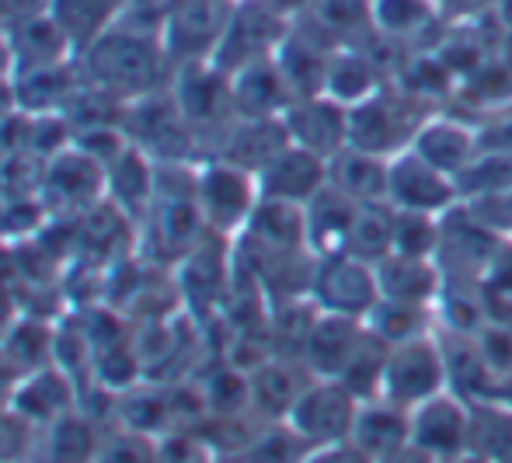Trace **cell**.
<instances>
[{
	"label": "cell",
	"mask_w": 512,
	"mask_h": 463,
	"mask_svg": "<svg viewBox=\"0 0 512 463\" xmlns=\"http://www.w3.org/2000/svg\"><path fill=\"white\" fill-rule=\"evenodd\" d=\"M443 25L439 0H373V35L391 46L425 49V35Z\"/></svg>",
	"instance_id": "cell-29"
},
{
	"label": "cell",
	"mask_w": 512,
	"mask_h": 463,
	"mask_svg": "<svg viewBox=\"0 0 512 463\" xmlns=\"http://www.w3.org/2000/svg\"><path fill=\"white\" fill-rule=\"evenodd\" d=\"M377 463H436L432 457H425L422 450H418V446H401L398 453H391V457H384V460H377Z\"/></svg>",
	"instance_id": "cell-50"
},
{
	"label": "cell",
	"mask_w": 512,
	"mask_h": 463,
	"mask_svg": "<svg viewBox=\"0 0 512 463\" xmlns=\"http://www.w3.org/2000/svg\"><path fill=\"white\" fill-rule=\"evenodd\" d=\"M84 70L81 60L56 63L46 70H32V74L14 77V94H18V108L28 115H63L70 101L84 88Z\"/></svg>",
	"instance_id": "cell-25"
},
{
	"label": "cell",
	"mask_w": 512,
	"mask_h": 463,
	"mask_svg": "<svg viewBox=\"0 0 512 463\" xmlns=\"http://www.w3.org/2000/svg\"><path fill=\"white\" fill-rule=\"evenodd\" d=\"M304 463H377L373 457H366L356 443H331V446H317V450L307 453Z\"/></svg>",
	"instance_id": "cell-45"
},
{
	"label": "cell",
	"mask_w": 512,
	"mask_h": 463,
	"mask_svg": "<svg viewBox=\"0 0 512 463\" xmlns=\"http://www.w3.org/2000/svg\"><path fill=\"white\" fill-rule=\"evenodd\" d=\"M411 150L443 175L460 178L474 164V157L481 154V126L471 119H460V115L436 112L418 129Z\"/></svg>",
	"instance_id": "cell-18"
},
{
	"label": "cell",
	"mask_w": 512,
	"mask_h": 463,
	"mask_svg": "<svg viewBox=\"0 0 512 463\" xmlns=\"http://www.w3.org/2000/svg\"><path fill=\"white\" fill-rule=\"evenodd\" d=\"M126 4L129 0H49V14L63 28L74 53L81 56L84 49L95 46L105 32L119 25Z\"/></svg>",
	"instance_id": "cell-32"
},
{
	"label": "cell",
	"mask_w": 512,
	"mask_h": 463,
	"mask_svg": "<svg viewBox=\"0 0 512 463\" xmlns=\"http://www.w3.org/2000/svg\"><path fill=\"white\" fill-rule=\"evenodd\" d=\"M492 14H495V21H499L502 32H512V0H495Z\"/></svg>",
	"instance_id": "cell-52"
},
{
	"label": "cell",
	"mask_w": 512,
	"mask_h": 463,
	"mask_svg": "<svg viewBox=\"0 0 512 463\" xmlns=\"http://www.w3.org/2000/svg\"><path fill=\"white\" fill-rule=\"evenodd\" d=\"M460 199L512 195V150H481L474 164L457 178Z\"/></svg>",
	"instance_id": "cell-39"
},
{
	"label": "cell",
	"mask_w": 512,
	"mask_h": 463,
	"mask_svg": "<svg viewBox=\"0 0 512 463\" xmlns=\"http://www.w3.org/2000/svg\"><path fill=\"white\" fill-rule=\"evenodd\" d=\"M286 147H290V133H286L283 119H237L213 157L237 164V168L251 171L258 178Z\"/></svg>",
	"instance_id": "cell-23"
},
{
	"label": "cell",
	"mask_w": 512,
	"mask_h": 463,
	"mask_svg": "<svg viewBox=\"0 0 512 463\" xmlns=\"http://www.w3.org/2000/svg\"><path fill=\"white\" fill-rule=\"evenodd\" d=\"M439 108L425 98L405 91L401 84H387L373 98L349 108V147L373 157H387L408 150L415 143L418 129L436 115Z\"/></svg>",
	"instance_id": "cell-3"
},
{
	"label": "cell",
	"mask_w": 512,
	"mask_h": 463,
	"mask_svg": "<svg viewBox=\"0 0 512 463\" xmlns=\"http://www.w3.org/2000/svg\"><path fill=\"white\" fill-rule=\"evenodd\" d=\"M154 188H157V164L143 150H136L133 143L105 168V199L115 202L136 227H140L150 202H154Z\"/></svg>",
	"instance_id": "cell-27"
},
{
	"label": "cell",
	"mask_w": 512,
	"mask_h": 463,
	"mask_svg": "<svg viewBox=\"0 0 512 463\" xmlns=\"http://www.w3.org/2000/svg\"><path fill=\"white\" fill-rule=\"evenodd\" d=\"M14 112H21L18 94H14V77H4V81H0V122L11 119Z\"/></svg>",
	"instance_id": "cell-48"
},
{
	"label": "cell",
	"mask_w": 512,
	"mask_h": 463,
	"mask_svg": "<svg viewBox=\"0 0 512 463\" xmlns=\"http://www.w3.org/2000/svg\"><path fill=\"white\" fill-rule=\"evenodd\" d=\"M290 28L293 21L283 11H276L269 0H234L223 39L209 63L220 67L227 77H234L237 70L272 60L283 39L290 35Z\"/></svg>",
	"instance_id": "cell-6"
},
{
	"label": "cell",
	"mask_w": 512,
	"mask_h": 463,
	"mask_svg": "<svg viewBox=\"0 0 512 463\" xmlns=\"http://www.w3.org/2000/svg\"><path fill=\"white\" fill-rule=\"evenodd\" d=\"M39 202L49 220H81L105 202V168L77 147L46 161L39 185Z\"/></svg>",
	"instance_id": "cell-11"
},
{
	"label": "cell",
	"mask_w": 512,
	"mask_h": 463,
	"mask_svg": "<svg viewBox=\"0 0 512 463\" xmlns=\"http://www.w3.org/2000/svg\"><path fill=\"white\" fill-rule=\"evenodd\" d=\"M310 300H314L317 310H324V314L370 321V314L380 303L377 265L363 262V258L349 255V251L317 258L314 282H310Z\"/></svg>",
	"instance_id": "cell-10"
},
{
	"label": "cell",
	"mask_w": 512,
	"mask_h": 463,
	"mask_svg": "<svg viewBox=\"0 0 512 463\" xmlns=\"http://www.w3.org/2000/svg\"><path fill=\"white\" fill-rule=\"evenodd\" d=\"M234 0H175L161 25V46L171 67L182 70L192 63H209L223 39Z\"/></svg>",
	"instance_id": "cell-13"
},
{
	"label": "cell",
	"mask_w": 512,
	"mask_h": 463,
	"mask_svg": "<svg viewBox=\"0 0 512 463\" xmlns=\"http://www.w3.org/2000/svg\"><path fill=\"white\" fill-rule=\"evenodd\" d=\"M304 21L338 49L363 46L366 35H373V0H314Z\"/></svg>",
	"instance_id": "cell-34"
},
{
	"label": "cell",
	"mask_w": 512,
	"mask_h": 463,
	"mask_svg": "<svg viewBox=\"0 0 512 463\" xmlns=\"http://www.w3.org/2000/svg\"><path fill=\"white\" fill-rule=\"evenodd\" d=\"M196 192H199V206H203L209 234L230 237V241L248 227L251 213H255V206L262 202L258 178L251 175V171L237 168V164L220 161V157L199 161Z\"/></svg>",
	"instance_id": "cell-8"
},
{
	"label": "cell",
	"mask_w": 512,
	"mask_h": 463,
	"mask_svg": "<svg viewBox=\"0 0 512 463\" xmlns=\"http://www.w3.org/2000/svg\"><path fill=\"white\" fill-rule=\"evenodd\" d=\"M199 164H157V188L147 216L140 220L136 255L150 265L175 269L209 237L196 192Z\"/></svg>",
	"instance_id": "cell-1"
},
{
	"label": "cell",
	"mask_w": 512,
	"mask_h": 463,
	"mask_svg": "<svg viewBox=\"0 0 512 463\" xmlns=\"http://www.w3.org/2000/svg\"><path fill=\"white\" fill-rule=\"evenodd\" d=\"M18 380H21V373H18V366L7 359V352L0 349V401H7L11 397V390L18 387Z\"/></svg>",
	"instance_id": "cell-47"
},
{
	"label": "cell",
	"mask_w": 512,
	"mask_h": 463,
	"mask_svg": "<svg viewBox=\"0 0 512 463\" xmlns=\"http://www.w3.org/2000/svg\"><path fill=\"white\" fill-rule=\"evenodd\" d=\"M356 202L345 199L342 192L335 188H324L321 195L304 206L307 216V248L314 258L324 255H342L349 248V234H352V223H356Z\"/></svg>",
	"instance_id": "cell-31"
},
{
	"label": "cell",
	"mask_w": 512,
	"mask_h": 463,
	"mask_svg": "<svg viewBox=\"0 0 512 463\" xmlns=\"http://www.w3.org/2000/svg\"><path fill=\"white\" fill-rule=\"evenodd\" d=\"M366 324H370L387 345H398V342H411V338H422V335H429V331H436V310L415 307V303L380 300Z\"/></svg>",
	"instance_id": "cell-37"
},
{
	"label": "cell",
	"mask_w": 512,
	"mask_h": 463,
	"mask_svg": "<svg viewBox=\"0 0 512 463\" xmlns=\"http://www.w3.org/2000/svg\"><path fill=\"white\" fill-rule=\"evenodd\" d=\"M457 463H495V460L485 457V453H467V457H460Z\"/></svg>",
	"instance_id": "cell-53"
},
{
	"label": "cell",
	"mask_w": 512,
	"mask_h": 463,
	"mask_svg": "<svg viewBox=\"0 0 512 463\" xmlns=\"http://www.w3.org/2000/svg\"><path fill=\"white\" fill-rule=\"evenodd\" d=\"M14 77V53H11V39H7V28L0 25V81Z\"/></svg>",
	"instance_id": "cell-51"
},
{
	"label": "cell",
	"mask_w": 512,
	"mask_h": 463,
	"mask_svg": "<svg viewBox=\"0 0 512 463\" xmlns=\"http://www.w3.org/2000/svg\"><path fill=\"white\" fill-rule=\"evenodd\" d=\"M7 39H11V53H14V77L18 74H32V70H46L56 63L74 60V46L63 35V28L56 25V18L46 11H32L21 14V18L7 21Z\"/></svg>",
	"instance_id": "cell-19"
},
{
	"label": "cell",
	"mask_w": 512,
	"mask_h": 463,
	"mask_svg": "<svg viewBox=\"0 0 512 463\" xmlns=\"http://www.w3.org/2000/svg\"><path fill=\"white\" fill-rule=\"evenodd\" d=\"M380 300L394 303H415V307H432L443 293V269L436 258H408V255H387L377 262Z\"/></svg>",
	"instance_id": "cell-26"
},
{
	"label": "cell",
	"mask_w": 512,
	"mask_h": 463,
	"mask_svg": "<svg viewBox=\"0 0 512 463\" xmlns=\"http://www.w3.org/2000/svg\"><path fill=\"white\" fill-rule=\"evenodd\" d=\"M352 443L373 460L391 457L411 443V411L384 401V397L363 401L356 415V429H352Z\"/></svg>",
	"instance_id": "cell-30"
},
{
	"label": "cell",
	"mask_w": 512,
	"mask_h": 463,
	"mask_svg": "<svg viewBox=\"0 0 512 463\" xmlns=\"http://www.w3.org/2000/svg\"><path fill=\"white\" fill-rule=\"evenodd\" d=\"M474 429H478L474 404L453 390H443L411 408V446H418L436 463H457L474 453V436H478Z\"/></svg>",
	"instance_id": "cell-9"
},
{
	"label": "cell",
	"mask_w": 512,
	"mask_h": 463,
	"mask_svg": "<svg viewBox=\"0 0 512 463\" xmlns=\"http://www.w3.org/2000/svg\"><path fill=\"white\" fill-rule=\"evenodd\" d=\"M359 404L363 401L338 380H317L314 376L304 387V394L297 397V404L290 408L286 425L304 439L310 450L331 443H349L352 429H356Z\"/></svg>",
	"instance_id": "cell-12"
},
{
	"label": "cell",
	"mask_w": 512,
	"mask_h": 463,
	"mask_svg": "<svg viewBox=\"0 0 512 463\" xmlns=\"http://www.w3.org/2000/svg\"><path fill=\"white\" fill-rule=\"evenodd\" d=\"M95 463H161V453H157L154 436H140V432L108 425Z\"/></svg>",
	"instance_id": "cell-42"
},
{
	"label": "cell",
	"mask_w": 512,
	"mask_h": 463,
	"mask_svg": "<svg viewBox=\"0 0 512 463\" xmlns=\"http://www.w3.org/2000/svg\"><path fill=\"white\" fill-rule=\"evenodd\" d=\"M53 345H56V321L32 314H18L11 321V328L0 338V349L7 352L18 373H35L53 366Z\"/></svg>",
	"instance_id": "cell-35"
},
{
	"label": "cell",
	"mask_w": 512,
	"mask_h": 463,
	"mask_svg": "<svg viewBox=\"0 0 512 463\" xmlns=\"http://www.w3.org/2000/svg\"><path fill=\"white\" fill-rule=\"evenodd\" d=\"M122 133L136 150L150 157L154 164H199L203 150L192 133L189 119L178 108L171 88L154 91L140 101H129Z\"/></svg>",
	"instance_id": "cell-4"
},
{
	"label": "cell",
	"mask_w": 512,
	"mask_h": 463,
	"mask_svg": "<svg viewBox=\"0 0 512 463\" xmlns=\"http://www.w3.org/2000/svg\"><path fill=\"white\" fill-rule=\"evenodd\" d=\"M450 390V370H446V352L439 342V331H429L422 338L391 345V356L384 366L380 397L398 408H418L429 397Z\"/></svg>",
	"instance_id": "cell-7"
},
{
	"label": "cell",
	"mask_w": 512,
	"mask_h": 463,
	"mask_svg": "<svg viewBox=\"0 0 512 463\" xmlns=\"http://www.w3.org/2000/svg\"><path fill=\"white\" fill-rule=\"evenodd\" d=\"M39 446V429L25 422L18 411L0 401V463H28Z\"/></svg>",
	"instance_id": "cell-43"
},
{
	"label": "cell",
	"mask_w": 512,
	"mask_h": 463,
	"mask_svg": "<svg viewBox=\"0 0 512 463\" xmlns=\"http://www.w3.org/2000/svg\"><path fill=\"white\" fill-rule=\"evenodd\" d=\"M49 223L39 195H7L0 192V244L14 248L39 234Z\"/></svg>",
	"instance_id": "cell-41"
},
{
	"label": "cell",
	"mask_w": 512,
	"mask_h": 463,
	"mask_svg": "<svg viewBox=\"0 0 512 463\" xmlns=\"http://www.w3.org/2000/svg\"><path fill=\"white\" fill-rule=\"evenodd\" d=\"M387 202L401 213L446 216L460 202V188L457 178L443 175L408 147L387 164Z\"/></svg>",
	"instance_id": "cell-14"
},
{
	"label": "cell",
	"mask_w": 512,
	"mask_h": 463,
	"mask_svg": "<svg viewBox=\"0 0 512 463\" xmlns=\"http://www.w3.org/2000/svg\"><path fill=\"white\" fill-rule=\"evenodd\" d=\"M276 11H283L290 21H297V18H304V14L314 7V0H269Z\"/></svg>",
	"instance_id": "cell-49"
},
{
	"label": "cell",
	"mask_w": 512,
	"mask_h": 463,
	"mask_svg": "<svg viewBox=\"0 0 512 463\" xmlns=\"http://www.w3.org/2000/svg\"><path fill=\"white\" fill-rule=\"evenodd\" d=\"M481 126V150H512V108L499 115H488Z\"/></svg>",
	"instance_id": "cell-44"
},
{
	"label": "cell",
	"mask_w": 512,
	"mask_h": 463,
	"mask_svg": "<svg viewBox=\"0 0 512 463\" xmlns=\"http://www.w3.org/2000/svg\"><path fill=\"white\" fill-rule=\"evenodd\" d=\"M283 122L293 147H304L324 161H331L349 147V108L338 105L328 94L297 98L286 108Z\"/></svg>",
	"instance_id": "cell-15"
},
{
	"label": "cell",
	"mask_w": 512,
	"mask_h": 463,
	"mask_svg": "<svg viewBox=\"0 0 512 463\" xmlns=\"http://www.w3.org/2000/svg\"><path fill=\"white\" fill-rule=\"evenodd\" d=\"M443 14H453V18H478V14H492L495 0H439Z\"/></svg>",
	"instance_id": "cell-46"
},
{
	"label": "cell",
	"mask_w": 512,
	"mask_h": 463,
	"mask_svg": "<svg viewBox=\"0 0 512 463\" xmlns=\"http://www.w3.org/2000/svg\"><path fill=\"white\" fill-rule=\"evenodd\" d=\"M387 157H373L363 150L345 147L338 157L328 161V185L352 199L356 206L387 202Z\"/></svg>",
	"instance_id": "cell-33"
},
{
	"label": "cell",
	"mask_w": 512,
	"mask_h": 463,
	"mask_svg": "<svg viewBox=\"0 0 512 463\" xmlns=\"http://www.w3.org/2000/svg\"><path fill=\"white\" fill-rule=\"evenodd\" d=\"M391 84V67L366 46H342L331 53L328 77H324V94L338 105L352 108L359 101L373 98L380 88Z\"/></svg>",
	"instance_id": "cell-21"
},
{
	"label": "cell",
	"mask_w": 512,
	"mask_h": 463,
	"mask_svg": "<svg viewBox=\"0 0 512 463\" xmlns=\"http://www.w3.org/2000/svg\"><path fill=\"white\" fill-rule=\"evenodd\" d=\"M324 188H328V161L293 143L258 175L262 199L293 202V206H307Z\"/></svg>",
	"instance_id": "cell-20"
},
{
	"label": "cell",
	"mask_w": 512,
	"mask_h": 463,
	"mask_svg": "<svg viewBox=\"0 0 512 463\" xmlns=\"http://www.w3.org/2000/svg\"><path fill=\"white\" fill-rule=\"evenodd\" d=\"M77 60H81L84 81L91 88L115 94L126 105L171 88V77H175V67H171L168 53L161 46V35L126 25V21L105 32Z\"/></svg>",
	"instance_id": "cell-2"
},
{
	"label": "cell",
	"mask_w": 512,
	"mask_h": 463,
	"mask_svg": "<svg viewBox=\"0 0 512 463\" xmlns=\"http://www.w3.org/2000/svg\"><path fill=\"white\" fill-rule=\"evenodd\" d=\"M310 380L314 376L297 359H269L255 373H248L251 415L258 422H286V415H290V408L297 404V397L304 394Z\"/></svg>",
	"instance_id": "cell-24"
},
{
	"label": "cell",
	"mask_w": 512,
	"mask_h": 463,
	"mask_svg": "<svg viewBox=\"0 0 512 463\" xmlns=\"http://www.w3.org/2000/svg\"><path fill=\"white\" fill-rule=\"evenodd\" d=\"M310 446L286 422H265L230 463H304Z\"/></svg>",
	"instance_id": "cell-38"
},
{
	"label": "cell",
	"mask_w": 512,
	"mask_h": 463,
	"mask_svg": "<svg viewBox=\"0 0 512 463\" xmlns=\"http://www.w3.org/2000/svg\"><path fill=\"white\" fill-rule=\"evenodd\" d=\"M335 49H338L335 42L324 39V35L317 32V28H310L304 18L293 21L290 35L283 39L279 53L272 56L279 74H283V81L290 84L293 101L324 94V77H328V63Z\"/></svg>",
	"instance_id": "cell-17"
},
{
	"label": "cell",
	"mask_w": 512,
	"mask_h": 463,
	"mask_svg": "<svg viewBox=\"0 0 512 463\" xmlns=\"http://www.w3.org/2000/svg\"><path fill=\"white\" fill-rule=\"evenodd\" d=\"M7 408L18 411L32 429H49L60 418H67L70 411L81 408V390L70 380L60 366H46V370L25 373L18 380V387L7 397Z\"/></svg>",
	"instance_id": "cell-16"
},
{
	"label": "cell",
	"mask_w": 512,
	"mask_h": 463,
	"mask_svg": "<svg viewBox=\"0 0 512 463\" xmlns=\"http://www.w3.org/2000/svg\"><path fill=\"white\" fill-rule=\"evenodd\" d=\"M349 255L363 262H384L394 251V206L391 202H370L356 209V223L349 234Z\"/></svg>",
	"instance_id": "cell-36"
},
{
	"label": "cell",
	"mask_w": 512,
	"mask_h": 463,
	"mask_svg": "<svg viewBox=\"0 0 512 463\" xmlns=\"http://www.w3.org/2000/svg\"><path fill=\"white\" fill-rule=\"evenodd\" d=\"M237 119H283L293 105V91L283 81L276 60H262L255 67H244L230 77Z\"/></svg>",
	"instance_id": "cell-28"
},
{
	"label": "cell",
	"mask_w": 512,
	"mask_h": 463,
	"mask_svg": "<svg viewBox=\"0 0 512 463\" xmlns=\"http://www.w3.org/2000/svg\"><path fill=\"white\" fill-rule=\"evenodd\" d=\"M366 335V321L342 314H317L314 331L307 338L304 349V366L317 380H338L349 366V359L356 356L359 342Z\"/></svg>",
	"instance_id": "cell-22"
},
{
	"label": "cell",
	"mask_w": 512,
	"mask_h": 463,
	"mask_svg": "<svg viewBox=\"0 0 512 463\" xmlns=\"http://www.w3.org/2000/svg\"><path fill=\"white\" fill-rule=\"evenodd\" d=\"M171 94H175L178 108H182L192 133H196L203 161H209L216 154V147H220V140L227 136V129L237 122L230 77L213 63H192V67L175 70Z\"/></svg>",
	"instance_id": "cell-5"
},
{
	"label": "cell",
	"mask_w": 512,
	"mask_h": 463,
	"mask_svg": "<svg viewBox=\"0 0 512 463\" xmlns=\"http://www.w3.org/2000/svg\"><path fill=\"white\" fill-rule=\"evenodd\" d=\"M439 241H443V216L401 213V209H394V251L391 255L436 258Z\"/></svg>",
	"instance_id": "cell-40"
}]
</instances>
